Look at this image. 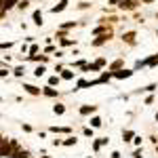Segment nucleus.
<instances>
[{
  "mask_svg": "<svg viewBox=\"0 0 158 158\" xmlns=\"http://www.w3.org/2000/svg\"><path fill=\"white\" fill-rule=\"evenodd\" d=\"M112 74H114V78L116 80H126V78H131V76L135 74V70H124V68H120V70L112 72Z\"/></svg>",
  "mask_w": 158,
  "mask_h": 158,
  "instance_id": "nucleus-1",
  "label": "nucleus"
},
{
  "mask_svg": "<svg viewBox=\"0 0 158 158\" xmlns=\"http://www.w3.org/2000/svg\"><path fill=\"white\" fill-rule=\"evenodd\" d=\"M42 95H44V97H51V99H57V97H59L61 93H59V91H57L55 86H51V84H46V86L42 89Z\"/></svg>",
  "mask_w": 158,
  "mask_h": 158,
  "instance_id": "nucleus-2",
  "label": "nucleus"
},
{
  "mask_svg": "<svg viewBox=\"0 0 158 158\" xmlns=\"http://www.w3.org/2000/svg\"><path fill=\"white\" fill-rule=\"evenodd\" d=\"M82 116H89V114H95L97 112V106H80V110H78Z\"/></svg>",
  "mask_w": 158,
  "mask_h": 158,
  "instance_id": "nucleus-3",
  "label": "nucleus"
},
{
  "mask_svg": "<svg viewBox=\"0 0 158 158\" xmlns=\"http://www.w3.org/2000/svg\"><path fill=\"white\" fill-rule=\"evenodd\" d=\"M135 6H137L135 0H120V8H124V11H133Z\"/></svg>",
  "mask_w": 158,
  "mask_h": 158,
  "instance_id": "nucleus-4",
  "label": "nucleus"
},
{
  "mask_svg": "<svg viewBox=\"0 0 158 158\" xmlns=\"http://www.w3.org/2000/svg\"><path fill=\"white\" fill-rule=\"evenodd\" d=\"M66 8H68V0H59L57 6H51V13H61V11H66Z\"/></svg>",
  "mask_w": 158,
  "mask_h": 158,
  "instance_id": "nucleus-5",
  "label": "nucleus"
},
{
  "mask_svg": "<svg viewBox=\"0 0 158 158\" xmlns=\"http://www.w3.org/2000/svg\"><path fill=\"white\" fill-rule=\"evenodd\" d=\"M23 89L30 93V95H42V89H38V86H34V84H23Z\"/></svg>",
  "mask_w": 158,
  "mask_h": 158,
  "instance_id": "nucleus-6",
  "label": "nucleus"
},
{
  "mask_svg": "<svg viewBox=\"0 0 158 158\" xmlns=\"http://www.w3.org/2000/svg\"><path fill=\"white\" fill-rule=\"evenodd\" d=\"M61 78L63 80H74V72H72L70 68H63V70H61Z\"/></svg>",
  "mask_w": 158,
  "mask_h": 158,
  "instance_id": "nucleus-7",
  "label": "nucleus"
},
{
  "mask_svg": "<svg viewBox=\"0 0 158 158\" xmlns=\"http://www.w3.org/2000/svg\"><path fill=\"white\" fill-rule=\"evenodd\" d=\"M146 61H148V68H156V66H158V55H150V57H146Z\"/></svg>",
  "mask_w": 158,
  "mask_h": 158,
  "instance_id": "nucleus-8",
  "label": "nucleus"
},
{
  "mask_svg": "<svg viewBox=\"0 0 158 158\" xmlns=\"http://www.w3.org/2000/svg\"><path fill=\"white\" fill-rule=\"evenodd\" d=\"M53 112H55L57 116H61V114H66V106H63V103H55V106H53Z\"/></svg>",
  "mask_w": 158,
  "mask_h": 158,
  "instance_id": "nucleus-9",
  "label": "nucleus"
},
{
  "mask_svg": "<svg viewBox=\"0 0 158 158\" xmlns=\"http://www.w3.org/2000/svg\"><path fill=\"white\" fill-rule=\"evenodd\" d=\"M133 137H135V133H133L131 129H126V131H122V141H126V143H129V141H131Z\"/></svg>",
  "mask_w": 158,
  "mask_h": 158,
  "instance_id": "nucleus-10",
  "label": "nucleus"
},
{
  "mask_svg": "<svg viewBox=\"0 0 158 158\" xmlns=\"http://www.w3.org/2000/svg\"><path fill=\"white\" fill-rule=\"evenodd\" d=\"M76 143H78V139H76V137H72V135H70V137H66V141H61V146H68V148H70V146H76Z\"/></svg>",
  "mask_w": 158,
  "mask_h": 158,
  "instance_id": "nucleus-11",
  "label": "nucleus"
},
{
  "mask_svg": "<svg viewBox=\"0 0 158 158\" xmlns=\"http://www.w3.org/2000/svg\"><path fill=\"white\" fill-rule=\"evenodd\" d=\"M32 17H34V23H36V25H42V23H44V21H42V13H40V11H34V15H32Z\"/></svg>",
  "mask_w": 158,
  "mask_h": 158,
  "instance_id": "nucleus-12",
  "label": "nucleus"
},
{
  "mask_svg": "<svg viewBox=\"0 0 158 158\" xmlns=\"http://www.w3.org/2000/svg\"><path fill=\"white\" fill-rule=\"evenodd\" d=\"M101 124H103V122H101L99 116H93V118H91V126H93V129H99Z\"/></svg>",
  "mask_w": 158,
  "mask_h": 158,
  "instance_id": "nucleus-13",
  "label": "nucleus"
},
{
  "mask_svg": "<svg viewBox=\"0 0 158 158\" xmlns=\"http://www.w3.org/2000/svg\"><path fill=\"white\" fill-rule=\"evenodd\" d=\"M44 72H46V68H44V63H42V66H38V68L34 70V76L40 78V76H44Z\"/></svg>",
  "mask_w": 158,
  "mask_h": 158,
  "instance_id": "nucleus-14",
  "label": "nucleus"
},
{
  "mask_svg": "<svg viewBox=\"0 0 158 158\" xmlns=\"http://www.w3.org/2000/svg\"><path fill=\"white\" fill-rule=\"evenodd\" d=\"M59 82H61V76H57V74H55V76H51V78H49V84H51V86H57V84H59Z\"/></svg>",
  "mask_w": 158,
  "mask_h": 158,
  "instance_id": "nucleus-15",
  "label": "nucleus"
},
{
  "mask_svg": "<svg viewBox=\"0 0 158 158\" xmlns=\"http://www.w3.org/2000/svg\"><path fill=\"white\" fill-rule=\"evenodd\" d=\"M82 135L84 137H93V126H84L82 129Z\"/></svg>",
  "mask_w": 158,
  "mask_h": 158,
  "instance_id": "nucleus-16",
  "label": "nucleus"
},
{
  "mask_svg": "<svg viewBox=\"0 0 158 158\" xmlns=\"http://www.w3.org/2000/svg\"><path fill=\"white\" fill-rule=\"evenodd\" d=\"M23 74H25V68H21V66L15 68V76H23Z\"/></svg>",
  "mask_w": 158,
  "mask_h": 158,
  "instance_id": "nucleus-17",
  "label": "nucleus"
},
{
  "mask_svg": "<svg viewBox=\"0 0 158 158\" xmlns=\"http://www.w3.org/2000/svg\"><path fill=\"white\" fill-rule=\"evenodd\" d=\"M141 141H143V139H141L139 135H135V137H133V143H135V146H141Z\"/></svg>",
  "mask_w": 158,
  "mask_h": 158,
  "instance_id": "nucleus-18",
  "label": "nucleus"
},
{
  "mask_svg": "<svg viewBox=\"0 0 158 158\" xmlns=\"http://www.w3.org/2000/svg\"><path fill=\"white\" fill-rule=\"evenodd\" d=\"M143 156V150H135V152H133V158H141Z\"/></svg>",
  "mask_w": 158,
  "mask_h": 158,
  "instance_id": "nucleus-19",
  "label": "nucleus"
},
{
  "mask_svg": "<svg viewBox=\"0 0 158 158\" xmlns=\"http://www.w3.org/2000/svg\"><path fill=\"white\" fill-rule=\"evenodd\" d=\"M30 53L34 55V53H38V44H34V46H30Z\"/></svg>",
  "mask_w": 158,
  "mask_h": 158,
  "instance_id": "nucleus-20",
  "label": "nucleus"
},
{
  "mask_svg": "<svg viewBox=\"0 0 158 158\" xmlns=\"http://www.w3.org/2000/svg\"><path fill=\"white\" fill-rule=\"evenodd\" d=\"M110 158H122V154H120V152H112V156Z\"/></svg>",
  "mask_w": 158,
  "mask_h": 158,
  "instance_id": "nucleus-21",
  "label": "nucleus"
},
{
  "mask_svg": "<svg viewBox=\"0 0 158 158\" xmlns=\"http://www.w3.org/2000/svg\"><path fill=\"white\" fill-rule=\"evenodd\" d=\"M108 2H110V4H118V0H108Z\"/></svg>",
  "mask_w": 158,
  "mask_h": 158,
  "instance_id": "nucleus-22",
  "label": "nucleus"
},
{
  "mask_svg": "<svg viewBox=\"0 0 158 158\" xmlns=\"http://www.w3.org/2000/svg\"><path fill=\"white\" fill-rule=\"evenodd\" d=\"M42 158H53V156H42Z\"/></svg>",
  "mask_w": 158,
  "mask_h": 158,
  "instance_id": "nucleus-23",
  "label": "nucleus"
},
{
  "mask_svg": "<svg viewBox=\"0 0 158 158\" xmlns=\"http://www.w3.org/2000/svg\"><path fill=\"white\" fill-rule=\"evenodd\" d=\"M156 120H158V112H156Z\"/></svg>",
  "mask_w": 158,
  "mask_h": 158,
  "instance_id": "nucleus-24",
  "label": "nucleus"
}]
</instances>
